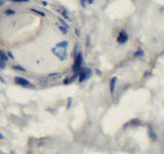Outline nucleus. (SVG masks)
<instances>
[{"mask_svg":"<svg viewBox=\"0 0 164 154\" xmlns=\"http://www.w3.org/2000/svg\"><path fill=\"white\" fill-rule=\"evenodd\" d=\"M54 52V54H56L58 58H59L60 60H62V61H64L65 59L67 58V52H66V48H64V47H59L56 46V48L52 49Z\"/></svg>","mask_w":164,"mask_h":154,"instance_id":"1","label":"nucleus"},{"mask_svg":"<svg viewBox=\"0 0 164 154\" xmlns=\"http://www.w3.org/2000/svg\"><path fill=\"white\" fill-rule=\"evenodd\" d=\"M15 81L17 84H20V85L22 86H27V87H31V86H32V84H31L27 79L23 78V77H15Z\"/></svg>","mask_w":164,"mask_h":154,"instance_id":"2","label":"nucleus"},{"mask_svg":"<svg viewBox=\"0 0 164 154\" xmlns=\"http://www.w3.org/2000/svg\"><path fill=\"white\" fill-rule=\"evenodd\" d=\"M127 39H128L127 33H126L125 31H122V32H120V34H119V36H118L117 41L119 42V43L123 44V43H125V42L127 41Z\"/></svg>","mask_w":164,"mask_h":154,"instance_id":"3","label":"nucleus"},{"mask_svg":"<svg viewBox=\"0 0 164 154\" xmlns=\"http://www.w3.org/2000/svg\"><path fill=\"white\" fill-rule=\"evenodd\" d=\"M91 75V71L89 70V69H84L83 71L81 72V75H80V81L82 82V81L86 80L87 78H89V76Z\"/></svg>","mask_w":164,"mask_h":154,"instance_id":"4","label":"nucleus"},{"mask_svg":"<svg viewBox=\"0 0 164 154\" xmlns=\"http://www.w3.org/2000/svg\"><path fill=\"white\" fill-rule=\"evenodd\" d=\"M81 65H82V56L79 54L76 58V63H75V72L78 71V69L81 67Z\"/></svg>","mask_w":164,"mask_h":154,"instance_id":"5","label":"nucleus"},{"mask_svg":"<svg viewBox=\"0 0 164 154\" xmlns=\"http://www.w3.org/2000/svg\"><path fill=\"white\" fill-rule=\"evenodd\" d=\"M116 83H117V77H113L110 81V91L111 93H114V89H115Z\"/></svg>","mask_w":164,"mask_h":154,"instance_id":"6","label":"nucleus"},{"mask_svg":"<svg viewBox=\"0 0 164 154\" xmlns=\"http://www.w3.org/2000/svg\"><path fill=\"white\" fill-rule=\"evenodd\" d=\"M12 69H15V70H17V71H20V72H26V71H27L25 68H23V67H21V66H17V65L12 66Z\"/></svg>","mask_w":164,"mask_h":154,"instance_id":"7","label":"nucleus"},{"mask_svg":"<svg viewBox=\"0 0 164 154\" xmlns=\"http://www.w3.org/2000/svg\"><path fill=\"white\" fill-rule=\"evenodd\" d=\"M68 45H69V43L67 41H63V42H60L56 46H59V47H64V48H67L68 47Z\"/></svg>","mask_w":164,"mask_h":154,"instance_id":"8","label":"nucleus"},{"mask_svg":"<svg viewBox=\"0 0 164 154\" xmlns=\"http://www.w3.org/2000/svg\"><path fill=\"white\" fill-rule=\"evenodd\" d=\"M59 28L63 34H67V33H68V27H67V26H60Z\"/></svg>","mask_w":164,"mask_h":154,"instance_id":"9","label":"nucleus"},{"mask_svg":"<svg viewBox=\"0 0 164 154\" xmlns=\"http://www.w3.org/2000/svg\"><path fill=\"white\" fill-rule=\"evenodd\" d=\"M0 59H2L3 61H5V62L7 61V56H6V54H5L2 50H0Z\"/></svg>","mask_w":164,"mask_h":154,"instance_id":"10","label":"nucleus"},{"mask_svg":"<svg viewBox=\"0 0 164 154\" xmlns=\"http://www.w3.org/2000/svg\"><path fill=\"white\" fill-rule=\"evenodd\" d=\"M5 64H6V62L3 61L2 59H0V69H1V70H3V69L5 68Z\"/></svg>","mask_w":164,"mask_h":154,"instance_id":"11","label":"nucleus"},{"mask_svg":"<svg viewBox=\"0 0 164 154\" xmlns=\"http://www.w3.org/2000/svg\"><path fill=\"white\" fill-rule=\"evenodd\" d=\"M13 3H26L28 2V0H13Z\"/></svg>","mask_w":164,"mask_h":154,"instance_id":"12","label":"nucleus"},{"mask_svg":"<svg viewBox=\"0 0 164 154\" xmlns=\"http://www.w3.org/2000/svg\"><path fill=\"white\" fill-rule=\"evenodd\" d=\"M60 76H61V73H54V74H49L48 77L52 78V77H60Z\"/></svg>","mask_w":164,"mask_h":154,"instance_id":"13","label":"nucleus"},{"mask_svg":"<svg viewBox=\"0 0 164 154\" xmlns=\"http://www.w3.org/2000/svg\"><path fill=\"white\" fill-rule=\"evenodd\" d=\"M5 12H6V15H15V11L13 9H7Z\"/></svg>","mask_w":164,"mask_h":154,"instance_id":"14","label":"nucleus"},{"mask_svg":"<svg viewBox=\"0 0 164 154\" xmlns=\"http://www.w3.org/2000/svg\"><path fill=\"white\" fill-rule=\"evenodd\" d=\"M32 11H34V12H37L38 15H43L44 17V13L43 12H40V11H38V10H35V9H32Z\"/></svg>","mask_w":164,"mask_h":154,"instance_id":"15","label":"nucleus"},{"mask_svg":"<svg viewBox=\"0 0 164 154\" xmlns=\"http://www.w3.org/2000/svg\"><path fill=\"white\" fill-rule=\"evenodd\" d=\"M3 139H4V136H3V134L0 132V140H3Z\"/></svg>","mask_w":164,"mask_h":154,"instance_id":"16","label":"nucleus"},{"mask_svg":"<svg viewBox=\"0 0 164 154\" xmlns=\"http://www.w3.org/2000/svg\"><path fill=\"white\" fill-rule=\"evenodd\" d=\"M8 56H9L10 58H11V59H13V56L11 54V52H8Z\"/></svg>","mask_w":164,"mask_h":154,"instance_id":"17","label":"nucleus"},{"mask_svg":"<svg viewBox=\"0 0 164 154\" xmlns=\"http://www.w3.org/2000/svg\"><path fill=\"white\" fill-rule=\"evenodd\" d=\"M4 3H5L4 1H0V6H2V5L4 4Z\"/></svg>","mask_w":164,"mask_h":154,"instance_id":"18","label":"nucleus"},{"mask_svg":"<svg viewBox=\"0 0 164 154\" xmlns=\"http://www.w3.org/2000/svg\"><path fill=\"white\" fill-rule=\"evenodd\" d=\"M11 154H15V152H11Z\"/></svg>","mask_w":164,"mask_h":154,"instance_id":"19","label":"nucleus"}]
</instances>
